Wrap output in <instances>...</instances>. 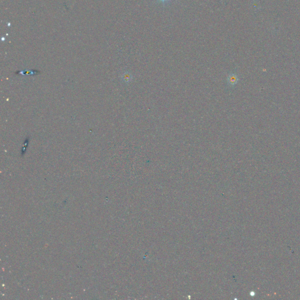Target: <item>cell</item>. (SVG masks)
<instances>
[{"label":"cell","mask_w":300,"mask_h":300,"mask_svg":"<svg viewBox=\"0 0 300 300\" xmlns=\"http://www.w3.org/2000/svg\"><path fill=\"white\" fill-rule=\"evenodd\" d=\"M161 1H167V0H161Z\"/></svg>","instance_id":"2"},{"label":"cell","mask_w":300,"mask_h":300,"mask_svg":"<svg viewBox=\"0 0 300 300\" xmlns=\"http://www.w3.org/2000/svg\"><path fill=\"white\" fill-rule=\"evenodd\" d=\"M238 81H239V77L237 76V75H236V74L231 73V74H230L228 77L227 82H228V85L230 86H235L237 83Z\"/></svg>","instance_id":"1"}]
</instances>
